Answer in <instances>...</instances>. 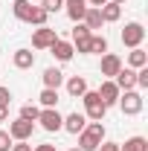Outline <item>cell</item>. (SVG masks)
<instances>
[{"mask_svg": "<svg viewBox=\"0 0 148 151\" xmlns=\"http://www.w3.org/2000/svg\"><path fill=\"white\" fill-rule=\"evenodd\" d=\"M84 128H87V131H90L93 137H99V139H105V125H102V122H87Z\"/></svg>", "mask_w": 148, "mask_h": 151, "instance_id": "cell-28", "label": "cell"}, {"mask_svg": "<svg viewBox=\"0 0 148 151\" xmlns=\"http://www.w3.org/2000/svg\"><path fill=\"white\" fill-rule=\"evenodd\" d=\"M119 70H122V58L116 55V52H105L102 55V76L105 78H113Z\"/></svg>", "mask_w": 148, "mask_h": 151, "instance_id": "cell-11", "label": "cell"}, {"mask_svg": "<svg viewBox=\"0 0 148 151\" xmlns=\"http://www.w3.org/2000/svg\"><path fill=\"white\" fill-rule=\"evenodd\" d=\"M12 102V90L9 87H0V105H9Z\"/></svg>", "mask_w": 148, "mask_h": 151, "instance_id": "cell-32", "label": "cell"}, {"mask_svg": "<svg viewBox=\"0 0 148 151\" xmlns=\"http://www.w3.org/2000/svg\"><path fill=\"white\" fill-rule=\"evenodd\" d=\"M50 50H52V55H55V61H61V64L73 61V55H75L73 44H70V41H64V38H58V41L52 44V47H50Z\"/></svg>", "mask_w": 148, "mask_h": 151, "instance_id": "cell-10", "label": "cell"}, {"mask_svg": "<svg viewBox=\"0 0 148 151\" xmlns=\"http://www.w3.org/2000/svg\"><path fill=\"white\" fill-rule=\"evenodd\" d=\"M116 105L122 108L125 116H137V113H142V93L139 90H122L119 99H116Z\"/></svg>", "mask_w": 148, "mask_h": 151, "instance_id": "cell-2", "label": "cell"}, {"mask_svg": "<svg viewBox=\"0 0 148 151\" xmlns=\"http://www.w3.org/2000/svg\"><path fill=\"white\" fill-rule=\"evenodd\" d=\"M32 151H58V148L52 145V142H44V145H35Z\"/></svg>", "mask_w": 148, "mask_h": 151, "instance_id": "cell-33", "label": "cell"}, {"mask_svg": "<svg viewBox=\"0 0 148 151\" xmlns=\"http://www.w3.org/2000/svg\"><path fill=\"white\" fill-rule=\"evenodd\" d=\"M67 93L73 96V99H81V96L87 93V78L84 76H70L67 78Z\"/></svg>", "mask_w": 148, "mask_h": 151, "instance_id": "cell-14", "label": "cell"}, {"mask_svg": "<svg viewBox=\"0 0 148 151\" xmlns=\"http://www.w3.org/2000/svg\"><path fill=\"white\" fill-rule=\"evenodd\" d=\"M12 15H15L18 20H23V23H26V20H29V15H32V3H29V0H15V3H12Z\"/></svg>", "mask_w": 148, "mask_h": 151, "instance_id": "cell-20", "label": "cell"}, {"mask_svg": "<svg viewBox=\"0 0 148 151\" xmlns=\"http://www.w3.org/2000/svg\"><path fill=\"white\" fill-rule=\"evenodd\" d=\"M9 119V105H0V122H6Z\"/></svg>", "mask_w": 148, "mask_h": 151, "instance_id": "cell-34", "label": "cell"}, {"mask_svg": "<svg viewBox=\"0 0 148 151\" xmlns=\"http://www.w3.org/2000/svg\"><path fill=\"white\" fill-rule=\"evenodd\" d=\"M12 142H15V139L9 137V131H0V151H9V148H12Z\"/></svg>", "mask_w": 148, "mask_h": 151, "instance_id": "cell-29", "label": "cell"}, {"mask_svg": "<svg viewBox=\"0 0 148 151\" xmlns=\"http://www.w3.org/2000/svg\"><path fill=\"white\" fill-rule=\"evenodd\" d=\"M96 93H99V99H102L108 108H111V105H116V99H119L122 90L116 87V81H113V78H105V81H102V87H99Z\"/></svg>", "mask_w": 148, "mask_h": 151, "instance_id": "cell-9", "label": "cell"}, {"mask_svg": "<svg viewBox=\"0 0 148 151\" xmlns=\"http://www.w3.org/2000/svg\"><path fill=\"white\" fill-rule=\"evenodd\" d=\"M84 125H87V116L75 111V113H70V116H64L61 131H67V134H81V131H84Z\"/></svg>", "mask_w": 148, "mask_h": 151, "instance_id": "cell-12", "label": "cell"}, {"mask_svg": "<svg viewBox=\"0 0 148 151\" xmlns=\"http://www.w3.org/2000/svg\"><path fill=\"white\" fill-rule=\"evenodd\" d=\"M105 52H108V38L90 35V55H105Z\"/></svg>", "mask_w": 148, "mask_h": 151, "instance_id": "cell-22", "label": "cell"}, {"mask_svg": "<svg viewBox=\"0 0 148 151\" xmlns=\"http://www.w3.org/2000/svg\"><path fill=\"white\" fill-rule=\"evenodd\" d=\"M81 102H84V116L93 119V122H102L105 119V113H108V105L99 99L96 90H87V93L81 96Z\"/></svg>", "mask_w": 148, "mask_h": 151, "instance_id": "cell-1", "label": "cell"}, {"mask_svg": "<svg viewBox=\"0 0 148 151\" xmlns=\"http://www.w3.org/2000/svg\"><path fill=\"white\" fill-rule=\"evenodd\" d=\"M38 102H41L44 108H55V105H58V90L44 87V90H41V96H38Z\"/></svg>", "mask_w": 148, "mask_h": 151, "instance_id": "cell-24", "label": "cell"}, {"mask_svg": "<svg viewBox=\"0 0 148 151\" xmlns=\"http://www.w3.org/2000/svg\"><path fill=\"white\" fill-rule=\"evenodd\" d=\"M90 29L84 26V23H75V29H73V50L75 52H81V55H90Z\"/></svg>", "mask_w": 148, "mask_h": 151, "instance_id": "cell-5", "label": "cell"}, {"mask_svg": "<svg viewBox=\"0 0 148 151\" xmlns=\"http://www.w3.org/2000/svg\"><path fill=\"white\" fill-rule=\"evenodd\" d=\"M99 12H102V20H105V23H116V20L122 18V6H116V3L99 6Z\"/></svg>", "mask_w": 148, "mask_h": 151, "instance_id": "cell-18", "label": "cell"}, {"mask_svg": "<svg viewBox=\"0 0 148 151\" xmlns=\"http://www.w3.org/2000/svg\"><path fill=\"white\" fill-rule=\"evenodd\" d=\"M55 41H58V32L52 26H38L35 32H32V47L35 50H50Z\"/></svg>", "mask_w": 148, "mask_h": 151, "instance_id": "cell-6", "label": "cell"}, {"mask_svg": "<svg viewBox=\"0 0 148 151\" xmlns=\"http://www.w3.org/2000/svg\"><path fill=\"white\" fill-rule=\"evenodd\" d=\"M41 78H44V87H52V90H58V87L64 84V73H61L58 67H47Z\"/></svg>", "mask_w": 148, "mask_h": 151, "instance_id": "cell-16", "label": "cell"}, {"mask_svg": "<svg viewBox=\"0 0 148 151\" xmlns=\"http://www.w3.org/2000/svg\"><path fill=\"white\" fill-rule=\"evenodd\" d=\"M113 81H116L119 90H137V70H131V67L122 64V70L113 76Z\"/></svg>", "mask_w": 148, "mask_h": 151, "instance_id": "cell-8", "label": "cell"}, {"mask_svg": "<svg viewBox=\"0 0 148 151\" xmlns=\"http://www.w3.org/2000/svg\"><path fill=\"white\" fill-rule=\"evenodd\" d=\"M119 151H148V139L145 137H131V139H125V145H119Z\"/></svg>", "mask_w": 148, "mask_h": 151, "instance_id": "cell-21", "label": "cell"}, {"mask_svg": "<svg viewBox=\"0 0 148 151\" xmlns=\"http://www.w3.org/2000/svg\"><path fill=\"white\" fill-rule=\"evenodd\" d=\"M108 3H116V6H122V3H125V0H108Z\"/></svg>", "mask_w": 148, "mask_h": 151, "instance_id": "cell-36", "label": "cell"}, {"mask_svg": "<svg viewBox=\"0 0 148 151\" xmlns=\"http://www.w3.org/2000/svg\"><path fill=\"white\" fill-rule=\"evenodd\" d=\"M96 151H119V142H108V139H102Z\"/></svg>", "mask_w": 148, "mask_h": 151, "instance_id": "cell-30", "label": "cell"}, {"mask_svg": "<svg viewBox=\"0 0 148 151\" xmlns=\"http://www.w3.org/2000/svg\"><path fill=\"white\" fill-rule=\"evenodd\" d=\"M142 41H145V26L137 23V20L125 23V29H122V44H125L128 50H134V47H142Z\"/></svg>", "mask_w": 148, "mask_h": 151, "instance_id": "cell-3", "label": "cell"}, {"mask_svg": "<svg viewBox=\"0 0 148 151\" xmlns=\"http://www.w3.org/2000/svg\"><path fill=\"white\" fill-rule=\"evenodd\" d=\"M105 3H108V0H87V6H96V9H99V6H105Z\"/></svg>", "mask_w": 148, "mask_h": 151, "instance_id": "cell-35", "label": "cell"}, {"mask_svg": "<svg viewBox=\"0 0 148 151\" xmlns=\"http://www.w3.org/2000/svg\"><path fill=\"white\" fill-rule=\"evenodd\" d=\"M9 151H32V145H29V139H20V142H12Z\"/></svg>", "mask_w": 148, "mask_h": 151, "instance_id": "cell-31", "label": "cell"}, {"mask_svg": "<svg viewBox=\"0 0 148 151\" xmlns=\"http://www.w3.org/2000/svg\"><path fill=\"white\" fill-rule=\"evenodd\" d=\"M75 137H78V148H81V151H96V148H99V142H102V139L93 137L87 128H84L81 134H75Z\"/></svg>", "mask_w": 148, "mask_h": 151, "instance_id": "cell-19", "label": "cell"}, {"mask_svg": "<svg viewBox=\"0 0 148 151\" xmlns=\"http://www.w3.org/2000/svg\"><path fill=\"white\" fill-rule=\"evenodd\" d=\"M12 64H15L18 70H32V67H35V52H32V50H15Z\"/></svg>", "mask_w": 148, "mask_h": 151, "instance_id": "cell-13", "label": "cell"}, {"mask_svg": "<svg viewBox=\"0 0 148 151\" xmlns=\"http://www.w3.org/2000/svg\"><path fill=\"white\" fill-rule=\"evenodd\" d=\"M128 67L131 70H139V67H148V52L142 47H134L128 52Z\"/></svg>", "mask_w": 148, "mask_h": 151, "instance_id": "cell-17", "label": "cell"}, {"mask_svg": "<svg viewBox=\"0 0 148 151\" xmlns=\"http://www.w3.org/2000/svg\"><path fill=\"white\" fill-rule=\"evenodd\" d=\"M41 9H47V12L52 15L58 9H64V0H41Z\"/></svg>", "mask_w": 148, "mask_h": 151, "instance_id": "cell-27", "label": "cell"}, {"mask_svg": "<svg viewBox=\"0 0 148 151\" xmlns=\"http://www.w3.org/2000/svg\"><path fill=\"white\" fill-rule=\"evenodd\" d=\"M47 20H50V12L41 9V6H32V15H29L26 23H32V26H47Z\"/></svg>", "mask_w": 148, "mask_h": 151, "instance_id": "cell-23", "label": "cell"}, {"mask_svg": "<svg viewBox=\"0 0 148 151\" xmlns=\"http://www.w3.org/2000/svg\"><path fill=\"white\" fill-rule=\"evenodd\" d=\"M38 122H41V128L50 134L61 131V125H64V116L58 113V108H44V111L38 113Z\"/></svg>", "mask_w": 148, "mask_h": 151, "instance_id": "cell-4", "label": "cell"}, {"mask_svg": "<svg viewBox=\"0 0 148 151\" xmlns=\"http://www.w3.org/2000/svg\"><path fill=\"white\" fill-rule=\"evenodd\" d=\"M32 131H35V122H26V119H15V122H9V137L15 139V142H20V139H29L32 137Z\"/></svg>", "mask_w": 148, "mask_h": 151, "instance_id": "cell-7", "label": "cell"}, {"mask_svg": "<svg viewBox=\"0 0 148 151\" xmlns=\"http://www.w3.org/2000/svg\"><path fill=\"white\" fill-rule=\"evenodd\" d=\"M137 87L139 90H148V67H139L137 70Z\"/></svg>", "mask_w": 148, "mask_h": 151, "instance_id": "cell-26", "label": "cell"}, {"mask_svg": "<svg viewBox=\"0 0 148 151\" xmlns=\"http://www.w3.org/2000/svg\"><path fill=\"white\" fill-rule=\"evenodd\" d=\"M38 113H41V108L29 102V105H23V108H20V119H26V122H38Z\"/></svg>", "mask_w": 148, "mask_h": 151, "instance_id": "cell-25", "label": "cell"}, {"mask_svg": "<svg viewBox=\"0 0 148 151\" xmlns=\"http://www.w3.org/2000/svg\"><path fill=\"white\" fill-rule=\"evenodd\" d=\"M70 151H81V148H70Z\"/></svg>", "mask_w": 148, "mask_h": 151, "instance_id": "cell-37", "label": "cell"}, {"mask_svg": "<svg viewBox=\"0 0 148 151\" xmlns=\"http://www.w3.org/2000/svg\"><path fill=\"white\" fill-rule=\"evenodd\" d=\"M81 23H84L90 32H96V29H102V26H105V20H102V12H99L96 6H87V12H84Z\"/></svg>", "mask_w": 148, "mask_h": 151, "instance_id": "cell-15", "label": "cell"}]
</instances>
